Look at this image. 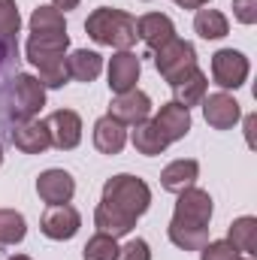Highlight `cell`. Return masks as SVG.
I'll use <instances>...</instances> for the list:
<instances>
[{"label":"cell","mask_w":257,"mask_h":260,"mask_svg":"<svg viewBox=\"0 0 257 260\" xmlns=\"http://www.w3.org/2000/svg\"><path fill=\"white\" fill-rule=\"evenodd\" d=\"M212 197L203 188H185L176 200L173 221L167 227V236L182 251H200L209 242V221H212Z\"/></svg>","instance_id":"obj_1"},{"label":"cell","mask_w":257,"mask_h":260,"mask_svg":"<svg viewBox=\"0 0 257 260\" xmlns=\"http://www.w3.org/2000/svg\"><path fill=\"white\" fill-rule=\"evenodd\" d=\"M67 49H70V34H30L27 37V61L37 67V79L43 88H64L70 82L67 73Z\"/></svg>","instance_id":"obj_2"},{"label":"cell","mask_w":257,"mask_h":260,"mask_svg":"<svg viewBox=\"0 0 257 260\" xmlns=\"http://www.w3.org/2000/svg\"><path fill=\"white\" fill-rule=\"evenodd\" d=\"M85 34L97 46H112V49L124 52V49H133V43H136V18L127 15L124 9L100 6L85 18Z\"/></svg>","instance_id":"obj_3"},{"label":"cell","mask_w":257,"mask_h":260,"mask_svg":"<svg viewBox=\"0 0 257 260\" xmlns=\"http://www.w3.org/2000/svg\"><path fill=\"white\" fill-rule=\"evenodd\" d=\"M100 203L121 209L130 218H139V215H145L148 206H151V188H148L139 176L118 173V176L106 179V185H103V200H100Z\"/></svg>","instance_id":"obj_4"},{"label":"cell","mask_w":257,"mask_h":260,"mask_svg":"<svg viewBox=\"0 0 257 260\" xmlns=\"http://www.w3.org/2000/svg\"><path fill=\"white\" fill-rule=\"evenodd\" d=\"M46 106V88L37 76L30 73H15L12 79V88H9V118L18 124V121H30L40 115V109Z\"/></svg>","instance_id":"obj_5"},{"label":"cell","mask_w":257,"mask_h":260,"mask_svg":"<svg viewBox=\"0 0 257 260\" xmlns=\"http://www.w3.org/2000/svg\"><path fill=\"white\" fill-rule=\"evenodd\" d=\"M154 67L164 76V82L176 85L191 70H197V49H194V43L173 37L170 43H164L160 49H154Z\"/></svg>","instance_id":"obj_6"},{"label":"cell","mask_w":257,"mask_h":260,"mask_svg":"<svg viewBox=\"0 0 257 260\" xmlns=\"http://www.w3.org/2000/svg\"><path fill=\"white\" fill-rule=\"evenodd\" d=\"M248 70H251L248 58H245L242 52H236V49H218V52L212 55V79H215V85L224 88V91L242 88L245 79H248Z\"/></svg>","instance_id":"obj_7"},{"label":"cell","mask_w":257,"mask_h":260,"mask_svg":"<svg viewBox=\"0 0 257 260\" xmlns=\"http://www.w3.org/2000/svg\"><path fill=\"white\" fill-rule=\"evenodd\" d=\"M82 227V215L79 209H73L70 203H61V206H49L40 218V230L43 236L55 239V242H64V239H73Z\"/></svg>","instance_id":"obj_8"},{"label":"cell","mask_w":257,"mask_h":260,"mask_svg":"<svg viewBox=\"0 0 257 260\" xmlns=\"http://www.w3.org/2000/svg\"><path fill=\"white\" fill-rule=\"evenodd\" d=\"M106 115L115 118V121H121L124 127L127 124L133 127L139 121H148V115H151V97L145 91H139V88L124 91V94H115V100L109 103V112Z\"/></svg>","instance_id":"obj_9"},{"label":"cell","mask_w":257,"mask_h":260,"mask_svg":"<svg viewBox=\"0 0 257 260\" xmlns=\"http://www.w3.org/2000/svg\"><path fill=\"white\" fill-rule=\"evenodd\" d=\"M43 124L49 130L52 145L61 148V151H73V148L82 142V118H79V112H73V109H58V112H52Z\"/></svg>","instance_id":"obj_10"},{"label":"cell","mask_w":257,"mask_h":260,"mask_svg":"<svg viewBox=\"0 0 257 260\" xmlns=\"http://www.w3.org/2000/svg\"><path fill=\"white\" fill-rule=\"evenodd\" d=\"M203 118H206V124H209V127L230 130L239 118H242V109H239V103H236V97H233V94L218 91V94L203 97Z\"/></svg>","instance_id":"obj_11"},{"label":"cell","mask_w":257,"mask_h":260,"mask_svg":"<svg viewBox=\"0 0 257 260\" xmlns=\"http://www.w3.org/2000/svg\"><path fill=\"white\" fill-rule=\"evenodd\" d=\"M139 73H142V61L136 52H115L109 58V91L112 94H124V91H133L136 82H139Z\"/></svg>","instance_id":"obj_12"},{"label":"cell","mask_w":257,"mask_h":260,"mask_svg":"<svg viewBox=\"0 0 257 260\" xmlns=\"http://www.w3.org/2000/svg\"><path fill=\"white\" fill-rule=\"evenodd\" d=\"M37 194L46 206H61V203H70L73 194H76V179L67 173V170H46L40 173L37 179Z\"/></svg>","instance_id":"obj_13"},{"label":"cell","mask_w":257,"mask_h":260,"mask_svg":"<svg viewBox=\"0 0 257 260\" xmlns=\"http://www.w3.org/2000/svg\"><path fill=\"white\" fill-rule=\"evenodd\" d=\"M154 124L164 133L167 142H179V139H185L191 133V109L179 106L176 100L173 103H164L157 109V115H154Z\"/></svg>","instance_id":"obj_14"},{"label":"cell","mask_w":257,"mask_h":260,"mask_svg":"<svg viewBox=\"0 0 257 260\" xmlns=\"http://www.w3.org/2000/svg\"><path fill=\"white\" fill-rule=\"evenodd\" d=\"M136 37L148 49H160L164 43H170L176 37V24L164 12H145L142 18H136Z\"/></svg>","instance_id":"obj_15"},{"label":"cell","mask_w":257,"mask_h":260,"mask_svg":"<svg viewBox=\"0 0 257 260\" xmlns=\"http://www.w3.org/2000/svg\"><path fill=\"white\" fill-rule=\"evenodd\" d=\"M12 142L18 151L24 154H43L46 148H52V139H49V130L43 121L30 118V121H18L12 127Z\"/></svg>","instance_id":"obj_16"},{"label":"cell","mask_w":257,"mask_h":260,"mask_svg":"<svg viewBox=\"0 0 257 260\" xmlns=\"http://www.w3.org/2000/svg\"><path fill=\"white\" fill-rule=\"evenodd\" d=\"M127 145V127L109 115L97 118L94 124V148L100 154H121V148Z\"/></svg>","instance_id":"obj_17"},{"label":"cell","mask_w":257,"mask_h":260,"mask_svg":"<svg viewBox=\"0 0 257 260\" xmlns=\"http://www.w3.org/2000/svg\"><path fill=\"white\" fill-rule=\"evenodd\" d=\"M197 176H200V164L194 157H179V160H173V164L164 167L160 185L170 194H182L185 188H191L194 182H197Z\"/></svg>","instance_id":"obj_18"},{"label":"cell","mask_w":257,"mask_h":260,"mask_svg":"<svg viewBox=\"0 0 257 260\" xmlns=\"http://www.w3.org/2000/svg\"><path fill=\"white\" fill-rule=\"evenodd\" d=\"M94 227H97V233H106V236H112V239H121V236H127L130 230L136 227V218L124 215V212L115 209V206L100 203V206L94 209Z\"/></svg>","instance_id":"obj_19"},{"label":"cell","mask_w":257,"mask_h":260,"mask_svg":"<svg viewBox=\"0 0 257 260\" xmlns=\"http://www.w3.org/2000/svg\"><path fill=\"white\" fill-rule=\"evenodd\" d=\"M170 88H173V100H176L179 106L191 109V106H197V103H203L206 88H209V79H206V73L197 67V70H191L185 79H179V82L170 85Z\"/></svg>","instance_id":"obj_20"},{"label":"cell","mask_w":257,"mask_h":260,"mask_svg":"<svg viewBox=\"0 0 257 260\" xmlns=\"http://www.w3.org/2000/svg\"><path fill=\"white\" fill-rule=\"evenodd\" d=\"M130 142H133V148H136L139 154H145V157H157V154H164L167 145H170L154 121H139V124H133Z\"/></svg>","instance_id":"obj_21"},{"label":"cell","mask_w":257,"mask_h":260,"mask_svg":"<svg viewBox=\"0 0 257 260\" xmlns=\"http://www.w3.org/2000/svg\"><path fill=\"white\" fill-rule=\"evenodd\" d=\"M67 73H70V79L91 85V82H94V79L103 73V58H100L97 52H88V49H76V52L67 58Z\"/></svg>","instance_id":"obj_22"},{"label":"cell","mask_w":257,"mask_h":260,"mask_svg":"<svg viewBox=\"0 0 257 260\" xmlns=\"http://www.w3.org/2000/svg\"><path fill=\"white\" fill-rule=\"evenodd\" d=\"M227 242L239 251V254H257V218L251 215H242L230 224L227 230Z\"/></svg>","instance_id":"obj_23"},{"label":"cell","mask_w":257,"mask_h":260,"mask_svg":"<svg viewBox=\"0 0 257 260\" xmlns=\"http://www.w3.org/2000/svg\"><path fill=\"white\" fill-rule=\"evenodd\" d=\"M194 30L203 37V40H224L230 34V21L221 9H206L200 6L197 15H194Z\"/></svg>","instance_id":"obj_24"},{"label":"cell","mask_w":257,"mask_h":260,"mask_svg":"<svg viewBox=\"0 0 257 260\" xmlns=\"http://www.w3.org/2000/svg\"><path fill=\"white\" fill-rule=\"evenodd\" d=\"M30 34H67V18L55 6H37L30 15Z\"/></svg>","instance_id":"obj_25"},{"label":"cell","mask_w":257,"mask_h":260,"mask_svg":"<svg viewBox=\"0 0 257 260\" xmlns=\"http://www.w3.org/2000/svg\"><path fill=\"white\" fill-rule=\"evenodd\" d=\"M27 236V221L15 209H0V245H18Z\"/></svg>","instance_id":"obj_26"},{"label":"cell","mask_w":257,"mask_h":260,"mask_svg":"<svg viewBox=\"0 0 257 260\" xmlns=\"http://www.w3.org/2000/svg\"><path fill=\"white\" fill-rule=\"evenodd\" d=\"M115 257H118V239H112L106 233H94L82 248V260H115Z\"/></svg>","instance_id":"obj_27"},{"label":"cell","mask_w":257,"mask_h":260,"mask_svg":"<svg viewBox=\"0 0 257 260\" xmlns=\"http://www.w3.org/2000/svg\"><path fill=\"white\" fill-rule=\"evenodd\" d=\"M21 27V15H18V6L15 0H0V40H15Z\"/></svg>","instance_id":"obj_28"},{"label":"cell","mask_w":257,"mask_h":260,"mask_svg":"<svg viewBox=\"0 0 257 260\" xmlns=\"http://www.w3.org/2000/svg\"><path fill=\"white\" fill-rule=\"evenodd\" d=\"M200 260H239V251L227 242V239H209L203 248H200Z\"/></svg>","instance_id":"obj_29"},{"label":"cell","mask_w":257,"mask_h":260,"mask_svg":"<svg viewBox=\"0 0 257 260\" xmlns=\"http://www.w3.org/2000/svg\"><path fill=\"white\" fill-rule=\"evenodd\" d=\"M115 260H151V248L145 239H130L124 245H118V257Z\"/></svg>","instance_id":"obj_30"},{"label":"cell","mask_w":257,"mask_h":260,"mask_svg":"<svg viewBox=\"0 0 257 260\" xmlns=\"http://www.w3.org/2000/svg\"><path fill=\"white\" fill-rule=\"evenodd\" d=\"M233 15L242 24H254L257 21V0H233Z\"/></svg>","instance_id":"obj_31"},{"label":"cell","mask_w":257,"mask_h":260,"mask_svg":"<svg viewBox=\"0 0 257 260\" xmlns=\"http://www.w3.org/2000/svg\"><path fill=\"white\" fill-rule=\"evenodd\" d=\"M176 6H182V9H200V6H209L212 0H173Z\"/></svg>","instance_id":"obj_32"},{"label":"cell","mask_w":257,"mask_h":260,"mask_svg":"<svg viewBox=\"0 0 257 260\" xmlns=\"http://www.w3.org/2000/svg\"><path fill=\"white\" fill-rule=\"evenodd\" d=\"M82 0H52V6L55 9H61V12H70V9H76Z\"/></svg>","instance_id":"obj_33"},{"label":"cell","mask_w":257,"mask_h":260,"mask_svg":"<svg viewBox=\"0 0 257 260\" xmlns=\"http://www.w3.org/2000/svg\"><path fill=\"white\" fill-rule=\"evenodd\" d=\"M9 260H30V257H27V254H12Z\"/></svg>","instance_id":"obj_34"},{"label":"cell","mask_w":257,"mask_h":260,"mask_svg":"<svg viewBox=\"0 0 257 260\" xmlns=\"http://www.w3.org/2000/svg\"><path fill=\"white\" fill-rule=\"evenodd\" d=\"M239 260H254L251 254H239Z\"/></svg>","instance_id":"obj_35"},{"label":"cell","mask_w":257,"mask_h":260,"mask_svg":"<svg viewBox=\"0 0 257 260\" xmlns=\"http://www.w3.org/2000/svg\"><path fill=\"white\" fill-rule=\"evenodd\" d=\"M0 167H3V145H0Z\"/></svg>","instance_id":"obj_36"}]
</instances>
